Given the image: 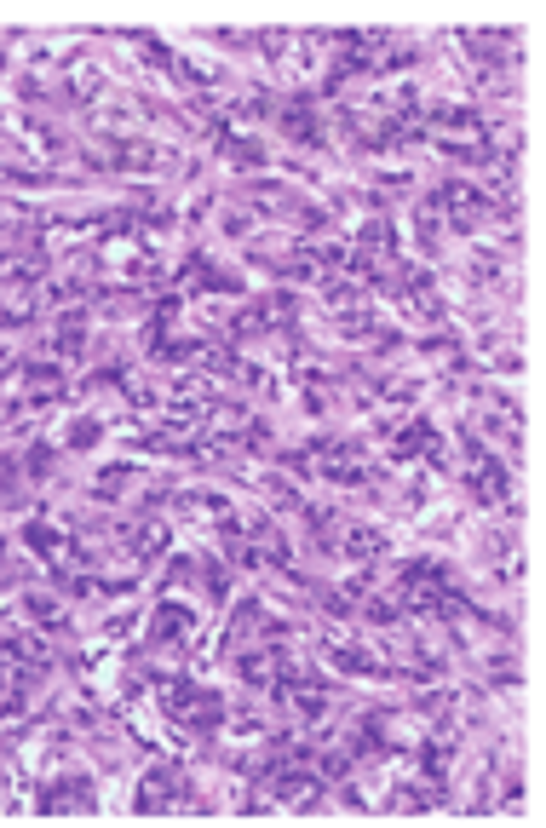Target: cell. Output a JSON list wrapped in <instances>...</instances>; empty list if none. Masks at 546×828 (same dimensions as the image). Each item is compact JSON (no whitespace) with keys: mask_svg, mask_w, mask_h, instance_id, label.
<instances>
[{"mask_svg":"<svg viewBox=\"0 0 546 828\" xmlns=\"http://www.w3.org/2000/svg\"><path fill=\"white\" fill-rule=\"evenodd\" d=\"M386 552V529H351L345 535V558H380Z\"/></svg>","mask_w":546,"mask_h":828,"instance_id":"obj_2","label":"cell"},{"mask_svg":"<svg viewBox=\"0 0 546 828\" xmlns=\"http://www.w3.org/2000/svg\"><path fill=\"white\" fill-rule=\"evenodd\" d=\"M92 805H98L92 777H58L41 788V811H92Z\"/></svg>","mask_w":546,"mask_h":828,"instance_id":"obj_1","label":"cell"},{"mask_svg":"<svg viewBox=\"0 0 546 828\" xmlns=\"http://www.w3.org/2000/svg\"><path fill=\"white\" fill-rule=\"evenodd\" d=\"M52 460H58V443H35V449H29V478H46Z\"/></svg>","mask_w":546,"mask_h":828,"instance_id":"obj_3","label":"cell"}]
</instances>
